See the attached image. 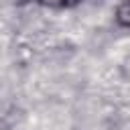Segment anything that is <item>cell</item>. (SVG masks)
Instances as JSON below:
<instances>
[{
	"label": "cell",
	"instance_id": "cell-1",
	"mask_svg": "<svg viewBox=\"0 0 130 130\" xmlns=\"http://www.w3.org/2000/svg\"><path fill=\"white\" fill-rule=\"evenodd\" d=\"M118 22L124 24V26H130V0H126L118 8Z\"/></svg>",
	"mask_w": 130,
	"mask_h": 130
},
{
	"label": "cell",
	"instance_id": "cell-2",
	"mask_svg": "<svg viewBox=\"0 0 130 130\" xmlns=\"http://www.w3.org/2000/svg\"><path fill=\"white\" fill-rule=\"evenodd\" d=\"M45 4H51V6H59V4H63L65 0H43Z\"/></svg>",
	"mask_w": 130,
	"mask_h": 130
}]
</instances>
